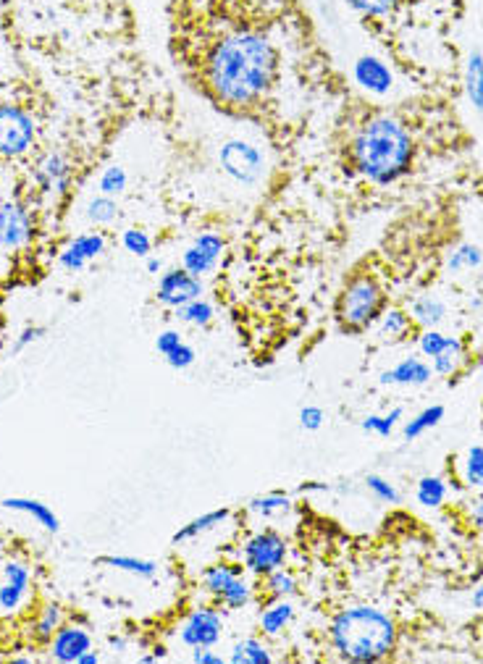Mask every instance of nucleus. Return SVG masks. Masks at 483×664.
Segmentation results:
<instances>
[{"mask_svg":"<svg viewBox=\"0 0 483 664\" xmlns=\"http://www.w3.org/2000/svg\"><path fill=\"white\" fill-rule=\"evenodd\" d=\"M116 216H119V205H116L113 197L98 195L87 203V218H90L92 224L105 226L111 224V221H116Z\"/></svg>","mask_w":483,"mask_h":664,"instance_id":"e433bc0d","label":"nucleus"},{"mask_svg":"<svg viewBox=\"0 0 483 664\" xmlns=\"http://www.w3.org/2000/svg\"><path fill=\"white\" fill-rule=\"evenodd\" d=\"M294 612H297V609H294V604L289 602V599H271V602L260 607L258 615L260 633L268 638L281 636V633L292 625Z\"/></svg>","mask_w":483,"mask_h":664,"instance_id":"aec40b11","label":"nucleus"},{"mask_svg":"<svg viewBox=\"0 0 483 664\" xmlns=\"http://www.w3.org/2000/svg\"><path fill=\"white\" fill-rule=\"evenodd\" d=\"M63 625V609L58 604H48L40 609L35 625H32V636L37 644H50V638Z\"/></svg>","mask_w":483,"mask_h":664,"instance_id":"2f4dec72","label":"nucleus"},{"mask_svg":"<svg viewBox=\"0 0 483 664\" xmlns=\"http://www.w3.org/2000/svg\"><path fill=\"white\" fill-rule=\"evenodd\" d=\"M37 189L50 200H58L71 187V163L63 153H45L32 171Z\"/></svg>","mask_w":483,"mask_h":664,"instance_id":"4468645a","label":"nucleus"},{"mask_svg":"<svg viewBox=\"0 0 483 664\" xmlns=\"http://www.w3.org/2000/svg\"><path fill=\"white\" fill-rule=\"evenodd\" d=\"M431 363H434L431 365L434 373H439V376H455V373L460 371V365L465 363V344H462L457 336H449L447 347H444Z\"/></svg>","mask_w":483,"mask_h":664,"instance_id":"bb28decb","label":"nucleus"},{"mask_svg":"<svg viewBox=\"0 0 483 664\" xmlns=\"http://www.w3.org/2000/svg\"><path fill=\"white\" fill-rule=\"evenodd\" d=\"M397 625L392 615L373 604L339 609L329 623V644L342 662L373 664L397 649Z\"/></svg>","mask_w":483,"mask_h":664,"instance_id":"7ed1b4c3","label":"nucleus"},{"mask_svg":"<svg viewBox=\"0 0 483 664\" xmlns=\"http://www.w3.org/2000/svg\"><path fill=\"white\" fill-rule=\"evenodd\" d=\"M126 184H129V176H126V171L121 166H108L100 174V195H108V197H119L124 195Z\"/></svg>","mask_w":483,"mask_h":664,"instance_id":"4c0bfd02","label":"nucleus"},{"mask_svg":"<svg viewBox=\"0 0 483 664\" xmlns=\"http://www.w3.org/2000/svg\"><path fill=\"white\" fill-rule=\"evenodd\" d=\"M231 515H234L231 507H221V510L205 512V515H200V518L189 520L187 525H182V528L171 536V541H174V544H187V541L200 539V536H205V533L218 531V528H221V525H224Z\"/></svg>","mask_w":483,"mask_h":664,"instance_id":"412c9836","label":"nucleus"},{"mask_svg":"<svg viewBox=\"0 0 483 664\" xmlns=\"http://www.w3.org/2000/svg\"><path fill=\"white\" fill-rule=\"evenodd\" d=\"M35 237L32 213L19 200H8L0 205V247L3 250H21Z\"/></svg>","mask_w":483,"mask_h":664,"instance_id":"f8f14e48","label":"nucleus"},{"mask_svg":"<svg viewBox=\"0 0 483 664\" xmlns=\"http://www.w3.org/2000/svg\"><path fill=\"white\" fill-rule=\"evenodd\" d=\"M470 604H473V609L483 612V583L481 586L473 588V594H470Z\"/></svg>","mask_w":483,"mask_h":664,"instance_id":"8fccbe9b","label":"nucleus"},{"mask_svg":"<svg viewBox=\"0 0 483 664\" xmlns=\"http://www.w3.org/2000/svg\"><path fill=\"white\" fill-rule=\"evenodd\" d=\"M205 284L200 276L195 273H189L187 268H171V271L161 273V279H158V302H161L163 308H182L187 302L197 300V297H203Z\"/></svg>","mask_w":483,"mask_h":664,"instance_id":"9b49d317","label":"nucleus"},{"mask_svg":"<svg viewBox=\"0 0 483 664\" xmlns=\"http://www.w3.org/2000/svg\"><path fill=\"white\" fill-rule=\"evenodd\" d=\"M465 92H468L470 105L478 113H483V53L473 50L468 56V66H465Z\"/></svg>","mask_w":483,"mask_h":664,"instance_id":"393cba45","label":"nucleus"},{"mask_svg":"<svg viewBox=\"0 0 483 664\" xmlns=\"http://www.w3.org/2000/svg\"><path fill=\"white\" fill-rule=\"evenodd\" d=\"M410 318L420 329H439V323L447 318V305L436 294H420L410 305Z\"/></svg>","mask_w":483,"mask_h":664,"instance_id":"4be33fe9","label":"nucleus"},{"mask_svg":"<svg viewBox=\"0 0 483 664\" xmlns=\"http://www.w3.org/2000/svg\"><path fill=\"white\" fill-rule=\"evenodd\" d=\"M478 641H481V649H483V620H481V625H478Z\"/></svg>","mask_w":483,"mask_h":664,"instance_id":"864d4df0","label":"nucleus"},{"mask_svg":"<svg viewBox=\"0 0 483 664\" xmlns=\"http://www.w3.org/2000/svg\"><path fill=\"white\" fill-rule=\"evenodd\" d=\"M470 520L476 523V528H481L483 531V497H478L470 502Z\"/></svg>","mask_w":483,"mask_h":664,"instance_id":"09e8293b","label":"nucleus"},{"mask_svg":"<svg viewBox=\"0 0 483 664\" xmlns=\"http://www.w3.org/2000/svg\"><path fill=\"white\" fill-rule=\"evenodd\" d=\"M279 74V50L255 27H234L210 42L203 58V84L226 111H252L266 103Z\"/></svg>","mask_w":483,"mask_h":664,"instance_id":"f257e3e1","label":"nucleus"},{"mask_svg":"<svg viewBox=\"0 0 483 664\" xmlns=\"http://www.w3.org/2000/svg\"><path fill=\"white\" fill-rule=\"evenodd\" d=\"M197 360V352L195 347H189L187 342H182L176 350H171L166 355V363L174 368V371H187V368H192Z\"/></svg>","mask_w":483,"mask_h":664,"instance_id":"79ce46f5","label":"nucleus"},{"mask_svg":"<svg viewBox=\"0 0 483 664\" xmlns=\"http://www.w3.org/2000/svg\"><path fill=\"white\" fill-rule=\"evenodd\" d=\"M32 591V567L24 560L8 557L0 573V615H14L29 599Z\"/></svg>","mask_w":483,"mask_h":664,"instance_id":"9d476101","label":"nucleus"},{"mask_svg":"<svg viewBox=\"0 0 483 664\" xmlns=\"http://www.w3.org/2000/svg\"><path fill=\"white\" fill-rule=\"evenodd\" d=\"M77 664H100V654H95V651H84L82 657L77 659Z\"/></svg>","mask_w":483,"mask_h":664,"instance_id":"603ef678","label":"nucleus"},{"mask_svg":"<svg viewBox=\"0 0 483 664\" xmlns=\"http://www.w3.org/2000/svg\"><path fill=\"white\" fill-rule=\"evenodd\" d=\"M192 662L195 664H224L226 659L216 654L213 649H195L192 651Z\"/></svg>","mask_w":483,"mask_h":664,"instance_id":"de8ad7c7","label":"nucleus"},{"mask_svg":"<svg viewBox=\"0 0 483 664\" xmlns=\"http://www.w3.org/2000/svg\"><path fill=\"white\" fill-rule=\"evenodd\" d=\"M287 539L273 528H263V531L252 533L245 544L239 546V562L245 567V573L263 578V575L279 570L287 562Z\"/></svg>","mask_w":483,"mask_h":664,"instance_id":"423d86ee","label":"nucleus"},{"mask_svg":"<svg viewBox=\"0 0 483 664\" xmlns=\"http://www.w3.org/2000/svg\"><path fill=\"white\" fill-rule=\"evenodd\" d=\"M483 263V250L478 245H460L452 255L447 258V271L449 273H460L470 271V268H478Z\"/></svg>","mask_w":483,"mask_h":664,"instance_id":"c9c22d12","label":"nucleus"},{"mask_svg":"<svg viewBox=\"0 0 483 664\" xmlns=\"http://www.w3.org/2000/svg\"><path fill=\"white\" fill-rule=\"evenodd\" d=\"M121 245L126 247V252L137 255V258H147L150 250H153V239L147 237V231L142 229H126L121 234Z\"/></svg>","mask_w":483,"mask_h":664,"instance_id":"ea45409f","label":"nucleus"},{"mask_svg":"<svg viewBox=\"0 0 483 664\" xmlns=\"http://www.w3.org/2000/svg\"><path fill=\"white\" fill-rule=\"evenodd\" d=\"M402 418H405V410H402V407H392V410L384 415H368V418H363L360 426H363V431H368V434H376V436H381V439H389Z\"/></svg>","mask_w":483,"mask_h":664,"instance_id":"72a5a7b5","label":"nucleus"},{"mask_svg":"<svg viewBox=\"0 0 483 664\" xmlns=\"http://www.w3.org/2000/svg\"><path fill=\"white\" fill-rule=\"evenodd\" d=\"M231 664H271L273 654L260 638H242L229 654Z\"/></svg>","mask_w":483,"mask_h":664,"instance_id":"b1692460","label":"nucleus"},{"mask_svg":"<svg viewBox=\"0 0 483 664\" xmlns=\"http://www.w3.org/2000/svg\"><path fill=\"white\" fill-rule=\"evenodd\" d=\"M145 268H147V273H155V276H158V273L163 271V260L161 258H147Z\"/></svg>","mask_w":483,"mask_h":664,"instance_id":"3c124183","label":"nucleus"},{"mask_svg":"<svg viewBox=\"0 0 483 664\" xmlns=\"http://www.w3.org/2000/svg\"><path fill=\"white\" fill-rule=\"evenodd\" d=\"M431 373H434V368L426 360L410 355L402 363L394 365V368L381 373L378 381L384 386H426L431 381Z\"/></svg>","mask_w":483,"mask_h":664,"instance_id":"f3484780","label":"nucleus"},{"mask_svg":"<svg viewBox=\"0 0 483 664\" xmlns=\"http://www.w3.org/2000/svg\"><path fill=\"white\" fill-rule=\"evenodd\" d=\"M0 507H3V510L21 512V515H27V518L35 520V523L42 525V528H45L48 533L61 531V520H58V515L50 510L48 504L40 502V499L8 497V499H0Z\"/></svg>","mask_w":483,"mask_h":664,"instance_id":"6ab92c4d","label":"nucleus"},{"mask_svg":"<svg viewBox=\"0 0 483 664\" xmlns=\"http://www.w3.org/2000/svg\"><path fill=\"white\" fill-rule=\"evenodd\" d=\"M218 161L226 174L239 184H258L263 176V153L252 142L229 140L218 150Z\"/></svg>","mask_w":483,"mask_h":664,"instance_id":"1a4fd4ad","label":"nucleus"},{"mask_svg":"<svg viewBox=\"0 0 483 664\" xmlns=\"http://www.w3.org/2000/svg\"><path fill=\"white\" fill-rule=\"evenodd\" d=\"M247 510L258 518H273V515H284V512L292 510V499L281 491H273V494H263V497L250 499Z\"/></svg>","mask_w":483,"mask_h":664,"instance_id":"473e14b6","label":"nucleus"},{"mask_svg":"<svg viewBox=\"0 0 483 664\" xmlns=\"http://www.w3.org/2000/svg\"><path fill=\"white\" fill-rule=\"evenodd\" d=\"M200 586L205 594L224 609H245L255 596V588L245 578L242 562H213L200 573Z\"/></svg>","mask_w":483,"mask_h":664,"instance_id":"39448f33","label":"nucleus"},{"mask_svg":"<svg viewBox=\"0 0 483 664\" xmlns=\"http://www.w3.org/2000/svg\"><path fill=\"white\" fill-rule=\"evenodd\" d=\"M182 342H184V339H182V334H179V331L166 329V331H161V334H158V339H155V350H158L163 357H166L168 352L176 350V347H179V344H182Z\"/></svg>","mask_w":483,"mask_h":664,"instance_id":"a18cd8bd","label":"nucleus"},{"mask_svg":"<svg viewBox=\"0 0 483 664\" xmlns=\"http://www.w3.org/2000/svg\"><path fill=\"white\" fill-rule=\"evenodd\" d=\"M3 562H6V560H3V557H0V573H3Z\"/></svg>","mask_w":483,"mask_h":664,"instance_id":"5fc2aeb1","label":"nucleus"},{"mask_svg":"<svg viewBox=\"0 0 483 664\" xmlns=\"http://www.w3.org/2000/svg\"><path fill=\"white\" fill-rule=\"evenodd\" d=\"M449 336L441 334L439 329H423V334L418 336V350L423 357H431L434 360L444 347H447Z\"/></svg>","mask_w":483,"mask_h":664,"instance_id":"a19ab883","label":"nucleus"},{"mask_svg":"<svg viewBox=\"0 0 483 664\" xmlns=\"http://www.w3.org/2000/svg\"><path fill=\"white\" fill-rule=\"evenodd\" d=\"M462 483L468 489H481L483 491V447L476 444L470 447L462 457Z\"/></svg>","mask_w":483,"mask_h":664,"instance_id":"f704fd0d","label":"nucleus"},{"mask_svg":"<svg viewBox=\"0 0 483 664\" xmlns=\"http://www.w3.org/2000/svg\"><path fill=\"white\" fill-rule=\"evenodd\" d=\"M105 247H108V239H105L103 231H84L58 252V266L71 273L82 271V268H87V263L103 255Z\"/></svg>","mask_w":483,"mask_h":664,"instance_id":"2eb2a0df","label":"nucleus"},{"mask_svg":"<svg viewBox=\"0 0 483 664\" xmlns=\"http://www.w3.org/2000/svg\"><path fill=\"white\" fill-rule=\"evenodd\" d=\"M37 140V124L21 105L0 103V158L14 161L32 150Z\"/></svg>","mask_w":483,"mask_h":664,"instance_id":"0eeeda50","label":"nucleus"},{"mask_svg":"<svg viewBox=\"0 0 483 664\" xmlns=\"http://www.w3.org/2000/svg\"><path fill=\"white\" fill-rule=\"evenodd\" d=\"M334 313L342 331L350 334L368 331L384 313V289L368 273H357L336 297Z\"/></svg>","mask_w":483,"mask_h":664,"instance_id":"20e7f679","label":"nucleus"},{"mask_svg":"<svg viewBox=\"0 0 483 664\" xmlns=\"http://www.w3.org/2000/svg\"><path fill=\"white\" fill-rule=\"evenodd\" d=\"M260 581H263V594H266L268 602L271 599H289V596L297 594V578L289 570H284V567L263 575Z\"/></svg>","mask_w":483,"mask_h":664,"instance_id":"c85d7f7f","label":"nucleus"},{"mask_svg":"<svg viewBox=\"0 0 483 664\" xmlns=\"http://www.w3.org/2000/svg\"><path fill=\"white\" fill-rule=\"evenodd\" d=\"M378 336L381 339H402V336L410 331V326H413V318H410V313L402 308H389L381 313V318H378Z\"/></svg>","mask_w":483,"mask_h":664,"instance_id":"cd10ccee","label":"nucleus"},{"mask_svg":"<svg viewBox=\"0 0 483 664\" xmlns=\"http://www.w3.org/2000/svg\"><path fill=\"white\" fill-rule=\"evenodd\" d=\"M98 565L111 567V570H119V573L134 575V578H142V581H153L158 575V562L153 560H142V557H129V554H103L98 557Z\"/></svg>","mask_w":483,"mask_h":664,"instance_id":"5701e85b","label":"nucleus"},{"mask_svg":"<svg viewBox=\"0 0 483 664\" xmlns=\"http://www.w3.org/2000/svg\"><path fill=\"white\" fill-rule=\"evenodd\" d=\"M40 336H45V329H40V326H27V329L19 334V339L14 342V355L24 350V347H29V344H35Z\"/></svg>","mask_w":483,"mask_h":664,"instance_id":"49530a36","label":"nucleus"},{"mask_svg":"<svg viewBox=\"0 0 483 664\" xmlns=\"http://www.w3.org/2000/svg\"><path fill=\"white\" fill-rule=\"evenodd\" d=\"M176 318L182 323H189V326H197V329H208L213 318H216V308L208 300H203V297H197V300L187 302L182 308H176Z\"/></svg>","mask_w":483,"mask_h":664,"instance_id":"7c9ffc66","label":"nucleus"},{"mask_svg":"<svg viewBox=\"0 0 483 664\" xmlns=\"http://www.w3.org/2000/svg\"><path fill=\"white\" fill-rule=\"evenodd\" d=\"M352 163L368 182L386 187L410 171L413 137L394 116H373L357 129L352 140Z\"/></svg>","mask_w":483,"mask_h":664,"instance_id":"f03ea898","label":"nucleus"},{"mask_svg":"<svg viewBox=\"0 0 483 664\" xmlns=\"http://www.w3.org/2000/svg\"><path fill=\"white\" fill-rule=\"evenodd\" d=\"M399 0H350V6L357 8L365 16H384L389 14Z\"/></svg>","mask_w":483,"mask_h":664,"instance_id":"37998d69","label":"nucleus"},{"mask_svg":"<svg viewBox=\"0 0 483 664\" xmlns=\"http://www.w3.org/2000/svg\"><path fill=\"white\" fill-rule=\"evenodd\" d=\"M92 649V636L90 630L82 628V625H61V628L53 633L50 638L48 651L50 657L61 664H77V659L82 657L84 651Z\"/></svg>","mask_w":483,"mask_h":664,"instance_id":"dca6fc26","label":"nucleus"},{"mask_svg":"<svg viewBox=\"0 0 483 664\" xmlns=\"http://www.w3.org/2000/svg\"><path fill=\"white\" fill-rule=\"evenodd\" d=\"M355 79L360 87H365L373 95H386L392 90L394 77L392 71L386 69V63L376 56H360L355 61Z\"/></svg>","mask_w":483,"mask_h":664,"instance_id":"a211bd4d","label":"nucleus"},{"mask_svg":"<svg viewBox=\"0 0 483 664\" xmlns=\"http://www.w3.org/2000/svg\"><path fill=\"white\" fill-rule=\"evenodd\" d=\"M224 638V617L216 607L200 604L179 625V641L187 649H213Z\"/></svg>","mask_w":483,"mask_h":664,"instance_id":"6e6552de","label":"nucleus"},{"mask_svg":"<svg viewBox=\"0 0 483 664\" xmlns=\"http://www.w3.org/2000/svg\"><path fill=\"white\" fill-rule=\"evenodd\" d=\"M444 413H447V410H444L441 405H431V407H426V410H420L415 418L407 420L405 428H402V436H405L407 441L420 439V436L426 434V431H431V428L439 426L441 420H444Z\"/></svg>","mask_w":483,"mask_h":664,"instance_id":"c756f323","label":"nucleus"},{"mask_svg":"<svg viewBox=\"0 0 483 664\" xmlns=\"http://www.w3.org/2000/svg\"><path fill=\"white\" fill-rule=\"evenodd\" d=\"M449 497V483L441 476H423L415 486V499L428 510H439Z\"/></svg>","mask_w":483,"mask_h":664,"instance_id":"a878e982","label":"nucleus"},{"mask_svg":"<svg viewBox=\"0 0 483 664\" xmlns=\"http://www.w3.org/2000/svg\"><path fill=\"white\" fill-rule=\"evenodd\" d=\"M323 420H326V413L318 405H305L300 410V426L305 431H318L323 426Z\"/></svg>","mask_w":483,"mask_h":664,"instance_id":"c03bdc74","label":"nucleus"},{"mask_svg":"<svg viewBox=\"0 0 483 664\" xmlns=\"http://www.w3.org/2000/svg\"><path fill=\"white\" fill-rule=\"evenodd\" d=\"M224 250H226L224 237L216 234V231L197 234V237L192 239V245L182 252V268H187L189 273H195V276L203 279V276L216 271Z\"/></svg>","mask_w":483,"mask_h":664,"instance_id":"ddd939ff","label":"nucleus"},{"mask_svg":"<svg viewBox=\"0 0 483 664\" xmlns=\"http://www.w3.org/2000/svg\"><path fill=\"white\" fill-rule=\"evenodd\" d=\"M365 489L371 491L378 502H384V504H399V502H402L399 491L394 489V483L386 481V478L378 476V473H368V476H365Z\"/></svg>","mask_w":483,"mask_h":664,"instance_id":"58836bf2","label":"nucleus"}]
</instances>
